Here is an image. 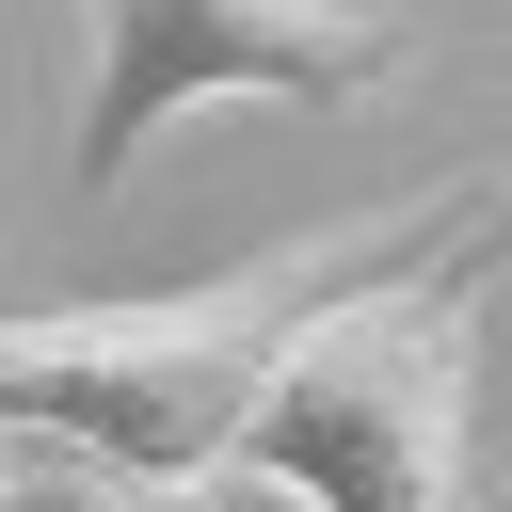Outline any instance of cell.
<instances>
[{
    "label": "cell",
    "mask_w": 512,
    "mask_h": 512,
    "mask_svg": "<svg viewBox=\"0 0 512 512\" xmlns=\"http://www.w3.org/2000/svg\"><path fill=\"white\" fill-rule=\"evenodd\" d=\"M480 288H496V208L448 224L400 272H352L240 400V480L304 512H464L480 464Z\"/></svg>",
    "instance_id": "cell-2"
},
{
    "label": "cell",
    "mask_w": 512,
    "mask_h": 512,
    "mask_svg": "<svg viewBox=\"0 0 512 512\" xmlns=\"http://www.w3.org/2000/svg\"><path fill=\"white\" fill-rule=\"evenodd\" d=\"M480 208H512V192H496V176H448V192H416V208L320 224V240L224 272V288H176V304H32V320H0V416H16V432H80V448L160 464V480H208V464L240 448L256 368H272L352 272H400V256H432V240L480 224Z\"/></svg>",
    "instance_id": "cell-1"
},
{
    "label": "cell",
    "mask_w": 512,
    "mask_h": 512,
    "mask_svg": "<svg viewBox=\"0 0 512 512\" xmlns=\"http://www.w3.org/2000/svg\"><path fill=\"white\" fill-rule=\"evenodd\" d=\"M416 64L400 16L368 0H96V64H80V192H128V160L208 112V96H288V112H336V96H384Z\"/></svg>",
    "instance_id": "cell-3"
}]
</instances>
